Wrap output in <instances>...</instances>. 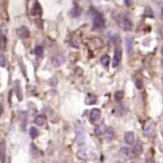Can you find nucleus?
<instances>
[{
    "label": "nucleus",
    "instance_id": "9b49d317",
    "mask_svg": "<svg viewBox=\"0 0 163 163\" xmlns=\"http://www.w3.org/2000/svg\"><path fill=\"white\" fill-rule=\"evenodd\" d=\"M154 123L153 122H149L146 125H145V128H144V134L146 135H150L152 132H153V130H154Z\"/></svg>",
    "mask_w": 163,
    "mask_h": 163
},
{
    "label": "nucleus",
    "instance_id": "6e6552de",
    "mask_svg": "<svg viewBox=\"0 0 163 163\" xmlns=\"http://www.w3.org/2000/svg\"><path fill=\"white\" fill-rule=\"evenodd\" d=\"M124 141H125V143L128 144V145H132L135 141L134 133H133V132H126V133L124 134Z\"/></svg>",
    "mask_w": 163,
    "mask_h": 163
},
{
    "label": "nucleus",
    "instance_id": "cd10ccee",
    "mask_svg": "<svg viewBox=\"0 0 163 163\" xmlns=\"http://www.w3.org/2000/svg\"><path fill=\"white\" fill-rule=\"evenodd\" d=\"M159 34H160V37L163 39V25L160 27V29H159Z\"/></svg>",
    "mask_w": 163,
    "mask_h": 163
},
{
    "label": "nucleus",
    "instance_id": "4be33fe9",
    "mask_svg": "<svg viewBox=\"0 0 163 163\" xmlns=\"http://www.w3.org/2000/svg\"><path fill=\"white\" fill-rule=\"evenodd\" d=\"M43 51H44V49L42 46H37L35 48V54L37 56H42V55H43Z\"/></svg>",
    "mask_w": 163,
    "mask_h": 163
},
{
    "label": "nucleus",
    "instance_id": "1a4fd4ad",
    "mask_svg": "<svg viewBox=\"0 0 163 163\" xmlns=\"http://www.w3.org/2000/svg\"><path fill=\"white\" fill-rule=\"evenodd\" d=\"M89 117H91V121L92 122H96L101 119V110L98 108H94L91 111V114H89Z\"/></svg>",
    "mask_w": 163,
    "mask_h": 163
},
{
    "label": "nucleus",
    "instance_id": "6ab92c4d",
    "mask_svg": "<svg viewBox=\"0 0 163 163\" xmlns=\"http://www.w3.org/2000/svg\"><path fill=\"white\" fill-rule=\"evenodd\" d=\"M133 151L135 152L136 155H140L142 152H143V146H142L141 144H136L134 146V149H133Z\"/></svg>",
    "mask_w": 163,
    "mask_h": 163
},
{
    "label": "nucleus",
    "instance_id": "9d476101",
    "mask_svg": "<svg viewBox=\"0 0 163 163\" xmlns=\"http://www.w3.org/2000/svg\"><path fill=\"white\" fill-rule=\"evenodd\" d=\"M104 135H105V137H106L107 140H112V139L114 137V135H115L114 130L112 128H104Z\"/></svg>",
    "mask_w": 163,
    "mask_h": 163
},
{
    "label": "nucleus",
    "instance_id": "c756f323",
    "mask_svg": "<svg viewBox=\"0 0 163 163\" xmlns=\"http://www.w3.org/2000/svg\"><path fill=\"white\" fill-rule=\"evenodd\" d=\"M0 48H1V40H0Z\"/></svg>",
    "mask_w": 163,
    "mask_h": 163
},
{
    "label": "nucleus",
    "instance_id": "f03ea898",
    "mask_svg": "<svg viewBox=\"0 0 163 163\" xmlns=\"http://www.w3.org/2000/svg\"><path fill=\"white\" fill-rule=\"evenodd\" d=\"M120 25L122 29H124L125 31H130L131 29H132V22L128 19V17H125V16H123L122 18H121L120 22Z\"/></svg>",
    "mask_w": 163,
    "mask_h": 163
},
{
    "label": "nucleus",
    "instance_id": "7ed1b4c3",
    "mask_svg": "<svg viewBox=\"0 0 163 163\" xmlns=\"http://www.w3.org/2000/svg\"><path fill=\"white\" fill-rule=\"evenodd\" d=\"M93 22H94V26H95L96 28H103L104 25H105V20H104L103 16L101 14H96L94 16Z\"/></svg>",
    "mask_w": 163,
    "mask_h": 163
},
{
    "label": "nucleus",
    "instance_id": "a211bd4d",
    "mask_svg": "<svg viewBox=\"0 0 163 163\" xmlns=\"http://www.w3.org/2000/svg\"><path fill=\"white\" fill-rule=\"evenodd\" d=\"M114 98H115V101L120 102V101H122V99L124 98V93L122 92V91L116 92V93H115V95H114Z\"/></svg>",
    "mask_w": 163,
    "mask_h": 163
},
{
    "label": "nucleus",
    "instance_id": "4468645a",
    "mask_svg": "<svg viewBox=\"0 0 163 163\" xmlns=\"http://www.w3.org/2000/svg\"><path fill=\"white\" fill-rule=\"evenodd\" d=\"M101 63H102L103 66L107 67V66L110 65V63H111V58H110V56H108V55H104V56L101 58Z\"/></svg>",
    "mask_w": 163,
    "mask_h": 163
},
{
    "label": "nucleus",
    "instance_id": "f257e3e1",
    "mask_svg": "<svg viewBox=\"0 0 163 163\" xmlns=\"http://www.w3.org/2000/svg\"><path fill=\"white\" fill-rule=\"evenodd\" d=\"M120 153L124 156V157H126V159H133V157L136 156V154H135V152L133 151V149H130V148H128V146H123V148H121Z\"/></svg>",
    "mask_w": 163,
    "mask_h": 163
},
{
    "label": "nucleus",
    "instance_id": "2eb2a0df",
    "mask_svg": "<svg viewBox=\"0 0 163 163\" xmlns=\"http://www.w3.org/2000/svg\"><path fill=\"white\" fill-rule=\"evenodd\" d=\"M126 48H128V53L132 51V48H133V39H132V37H126Z\"/></svg>",
    "mask_w": 163,
    "mask_h": 163
},
{
    "label": "nucleus",
    "instance_id": "a878e982",
    "mask_svg": "<svg viewBox=\"0 0 163 163\" xmlns=\"http://www.w3.org/2000/svg\"><path fill=\"white\" fill-rule=\"evenodd\" d=\"M71 46H74L75 48H78V47H79V44L76 43V40H71Z\"/></svg>",
    "mask_w": 163,
    "mask_h": 163
},
{
    "label": "nucleus",
    "instance_id": "39448f33",
    "mask_svg": "<svg viewBox=\"0 0 163 163\" xmlns=\"http://www.w3.org/2000/svg\"><path fill=\"white\" fill-rule=\"evenodd\" d=\"M64 63V56L63 55H55V56L51 58V64L54 65L55 67H59L60 65Z\"/></svg>",
    "mask_w": 163,
    "mask_h": 163
},
{
    "label": "nucleus",
    "instance_id": "bb28decb",
    "mask_svg": "<svg viewBox=\"0 0 163 163\" xmlns=\"http://www.w3.org/2000/svg\"><path fill=\"white\" fill-rule=\"evenodd\" d=\"M95 132H96V134H97V135H101L102 133H103V128H97Z\"/></svg>",
    "mask_w": 163,
    "mask_h": 163
},
{
    "label": "nucleus",
    "instance_id": "aec40b11",
    "mask_svg": "<svg viewBox=\"0 0 163 163\" xmlns=\"http://www.w3.org/2000/svg\"><path fill=\"white\" fill-rule=\"evenodd\" d=\"M135 86H136L137 89H142V88H143V80H142L141 78H136V80H135Z\"/></svg>",
    "mask_w": 163,
    "mask_h": 163
},
{
    "label": "nucleus",
    "instance_id": "0eeeda50",
    "mask_svg": "<svg viewBox=\"0 0 163 163\" xmlns=\"http://www.w3.org/2000/svg\"><path fill=\"white\" fill-rule=\"evenodd\" d=\"M0 161L1 163L6 162V144L0 140Z\"/></svg>",
    "mask_w": 163,
    "mask_h": 163
},
{
    "label": "nucleus",
    "instance_id": "5701e85b",
    "mask_svg": "<svg viewBox=\"0 0 163 163\" xmlns=\"http://www.w3.org/2000/svg\"><path fill=\"white\" fill-rule=\"evenodd\" d=\"M145 15H146L148 17H151V18L153 17V11H152V9H151L150 7L145 8Z\"/></svg>",
    "mask_w": 163,
    "mask_h": 163
},
{
    "label": "nucleus",
    "instance_id": "423d86ee",
    "mask_svg": "<svg viewBox=\"0 0 163 163\" xmlns=\"http://www.w3.org/2000/svg\"><path fill=\"white\" fill-rule=\"evenodd\" d=\"M17 34L18 37L22 38V39H26L29 37V29L27 27H20V28L17 30Z\"/></svg>",
    "mask_w": 163,
    "mask_h": 163
},
{
    "label": "nucleus",
    "instance_id": "b1692460",
    "mask_svg": "<svg viewBox=\"0 0 163 163\" xmlns=\"http://www.w3.org/2000/svg\"><path fill=\"white\" fill-rule=\"evenodd\" d=\"M40 12V7H39V5H36L35 8L33 9V15H37Z\"/></svg>",
    "mask_w": 163,
    "mask_h": 163
},
{
    "label": "nucleus",
    "instance_id": "7c9ffc66",
    "mask_svg": "<svg viewBox=\"0 0 163 163\" xmlns=\"http://www.w3.org/2000/svg\"><path fill=\"white\" fill-rule=\"evenodd\" d=\"M133 163H134V162H133Z\"/></svg>",
    "mask_w": 163,
    "mask_h": 163
},
{
    "label": "nucleus",
    "instance_id": "dca6fc26",
    "mask_svg": "<svg viewBox=\"0 0 163 163\" xmlns=\"http://www.w3.org/2000/svg\"><path fill=\"white\" fill-rule=\"evenodd\" d=\"M85 141V139H84V132H83V130L80 128V133H79V131L77 130V142L78 144H82V143H84Z\"/></svg>",
    "mask_w": 163,
    "mask_h": 163
},
{
    "label": "nucleus",
    "instance_id": "f8f14e48",
    "mask_svg": "<svg viewBox=\"0 0 163 163\" xmlns=\"http://www.w3.org/2000/svg\"><path fill=\"white\" fill-rule=\"evenodd\" d=\"M45 121H46L45 116H43V115H38V116H36V119H35V124L38 125V126H42V125L45 124Z\"/></svg>",
    "mask_w": 163,
    "mask_h": 163
},
{
    "label": "nucleus",
    "instance_id": "393cba45",
    "mask_svg": "<svg viewBox=\"0 0 163 163\" xmlns=\"http://www.w3.org/2000/svg\"><path fill=\"white\" fill-rule=\"evenodd\" d=\"M0 66L1 67H5L6 66V58L3 56H0Z\"/></svg>",
    "mask_w": 163,
    "mask_h": 163
},
{
    "label": "nucleus",
    "instance_id": "20e7f679",
    "mask_svg": "<svg viewBox=\"0 0 163 163\" xmlns=\"http://www.w3.org/2000/svg\"><path fill=\"white\" fill-rule=\"evenodd\" d=\"M121 59H122V50H121V48H116L115 51H114L113 62H112L113 67H117V66L120 65Z\"/></svg>",
    "mask_w": 163,
    "mask_h": 163
},
{
    "label": "nucleus",
    "instance_id": "f3484780",
    "mask_svg": "<svg viewBox=\"0 0 163 163\" xmlns=\"http://www.w3.org/2000/svg\"><path fill=\"white\" fill-rule=\"evenodd\" d=\"M95 102H96V97L94 96V95H88L87 97H86V101L85 103L86 104H88V105H92V104H95Z\"/></svg>",
    "mask_w": 163,
    "mask_h": 163
},
{
    "label": "nucleus",
    "instance_id": "ddd939ff",
    "mask_svg": "<svg viewBox=\"0 0 163 163\" xmlns=\"http://www.w3.org/2000/svg\"><path fill=\"white\" fill-rule=\"evenodd\" d=\"M71 16L73 17V18H77L78 16L80 15V9L78 7H74V8H71Z\"/></svg>",
    "mask_w": 163,
    "mask_h": 163
},
{
    "label": "nucleus",
    "instance_id": "412c9836",
    "mask_svg": "<svg viewBox=\"0 0 163 163\" xmlns=\"http://www.w3.org/2000/svg\"><path fill=\"white\" fill-rule=\"evenodd\" d=\"M29 134H30L31 137H36V136L38 135V130L36 128H30V130H29Z\"/></svg>",
    "mask_w": 163,
    "mask_h": 163
},
{
    "label": "nucleus",
    "instance_id": "c85d7f7f",
    "mask_svg": "<svg viewBox=\"0 0 163 163\" xmlns=\"http://www.w3.org/2000/svg\"><path fill=\"white\" fill-rule=\"evenodd\" d=\"M160 17H161V19L163 20V7H162V9H161V14H160Z\"/></svg>",
    "mask_w": 163,
    "mask_h": 163
}]
</instances>
